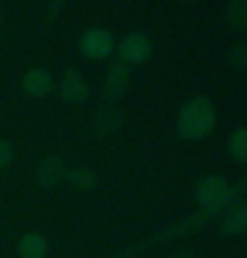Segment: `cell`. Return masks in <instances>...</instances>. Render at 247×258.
Wrapping results in <instances>:
<instances>
[{
	"label": "cell",
	"mask_w": 247,
	"mask_h": 258,
	"mask_svg": "<svg viewBox=\"0 0 247 258\" xmlns=\"http://www.w3.org/2000/svg\"><path fill=\"white\" fill-rule=\"evenodd\" d=\"M215 122H218V109H215L213 99L192 96L178 109L176 128L181 133V139H186V141H202L213 133Z\"/></svg>",
	"instance_id": "1"
},
{
	"label": "cell",
	"mask_w": 247,
	"mask_h": 258,
	"mask_svg": "<svg viewBox=\"0 0 247 258\" xmlns=\"http://www.w3.org/2000/svg\"><path fill=\"white\" fill-rule=\"evenodd\" d=\"M112 48H115V40H112V35L104 30V27H91V30H85L83 37H80V53L91 61L109 59Z\"/></svg>",
	"instance_id": "2"
},
{
	"label": "cell",
	"mask_w": 247,
	"mask_h": 258,
	"mask_svg": "<svg viewBox=\"0 0 247 258\" xmlns=\"http://www.w3.org/2000/svg\"><path fill=\"white\" fill-rule=\"evenodd\" d=\"M128 85H130V67L122 61H112L109 70L104 72V83H101L104 104H117L122 93L128 91Z\"/></svg>",
	"instance_id": "3"
},
{
	"label": "cell",
	"mask_w": 247,
	"mask_h": 258,
	"mask_svg": "<svg viewBox=\"0 0 247 258\" xmlns=\"http://www.w3.org/2000/svg\"><path fill=\"white\" fill-rule=\"evenodd\" d=\"M117 56H120V61L128 64V67L149 61V56H151L149 37L144 32H128V35H122V40L117 43Z\"/></svg>",
	"instance_id": "4"
},
{
	"label": "cell",
	"mask_w": 247,
	"mask_h": 258,
	"mask_svg": "<svg viewBox=\"0 0 247 258\" xmlns=\"http://www.w3.org/2000/svg\"><path fill=\"white\" fill-rule=\"evenodd\" d=\"M91 131L96 136H115L122 131V109L117 104H99L91 114Z\"/></svg>",
	"instance_id": "5"
},
{
	"label": "cell",
	"mask_w": 247,
	"mask_h": 258,
	"mask_svg": "<svg viewBox=\"0 0 247 258\" xmlns=\"http://www.w3.org/2000/svg\"><path fill=\"white\" fill-rule=\"evenodd\" d=\"M66 170H69L66 160L51 155V157H43L40 162H37L35 178H37V184H40L43 189H56L59 184H64V181H66Z\"/></svg>",
	"instance_id": "6"
},
{
	"label": "cell",
	"mask_w": 247,
	"mask_h": 258,
	"mask_svg": "<svg viewBox=\"0 0 247 258\" xmlns=\"http://www.w3.org/2000/svg\"><path fill=\"white\" fill-rule=\"evenodd\" d=\"M88 80L83 78V75L77 70H66L61 75V80H59V96L64 104H83V101H88Z\"/></svg>",
	"instance_id": "7"
},
{
	"label": "cell",
	"mask_w": 247,
	"mask_h": 258,
	"mask_svg": "<svg viewBox=\"0 0 247 258\" xmlns=\"http://www.w3.org/2000/svg\"><path fill=\"white\" fill-rule=\"evenodd\" d=\"M22 88H24L27 96L43 99V96H48V93L53 91V75L45 70V67H32V70L24 72Z\"/></svg>",
	"instance_id": "8"
},
{
	"label": "cell",
	"mask_w": 247,
	"mask_h": 258,
	"mask_svg": "<svg viewBox=\"0 0 247 258\" xmlns=\"http://www.w3.org/2000/svg\"><path fill=\"white\" fill-rule=\"evenodd\" d=\"M221 232L226 237H234V234H244L247 232V200L236 203L229 213L221 218Z\"/></svg>",
	"instance_id": "9"
},
{
	"label": "cell",
	"mask_w": 247,
	"mask_h": 258,
	"mask_svg": "<svg viewBox=\"0 0 247 258\" xmlns=\"http://www.w3.org/2000/svg\"><path fill=\"white\" fill-rule=\"evenodd\" d=\"M16 253H19V258H45L48 242H45V237L40 232H27L16 242Z\"/></svg>",
	"instance_id": "10"
},
{
	"label": "cell",
	"mask_w": 247,
	"mask_h": 258,
	"mask_svg": "<svg viewBox=\"0 0 247 258\" xmlns=\"http://www.w3.org/2000/svg\"><path fill=\"white\" fill-rule=\"evenodd\" d=\"M96 170L88 168V165H69V170H66V181L64 184H69L74 189H93L96 186Z\"/></svg>",
	"instance_id": "11"
},
{
	"label": "cell",
	"mask_w": 247,
	"mask_h": 258,
	"mask_svg": "<svg viewBox=\"0 0 247 258\" xmlns=\"http://www.w3.org/2000/svg\"><path fill=\"white\" fill-rule=\"evenodd\" d=\"M226 152L234 162H247V125L231 131L229 141H226Z\"/></svg>",
	"instance_id": "12"
},
{
	"label": "cell",
	"mask_w": 247,
	"mask_h": 258,
	"mask_svg": "<svg viewBox=\"0 0 247 258\" xmlns=\"http://www.w3.org/2000/svg\"><path fill=\"white\" fill-rule=\"evenodd\" d=\"M226 22H229L231 30H244L247 32V0H231V3H226Z\"/></svg>",
	"instance_id": "13"
},
{
	"label": "cell",
	"mask_w": 247,
	"mask_h": 258,
	"mask_svg": "<svg viewBox=\"0 0 247 258\" xmlns=\"http://www.w3.org/2000/svg\"><path fill=\"white\" fill-rule=\"evenodd\" d=\"M226 64L234 72H247V43H234L226 51Z\"/></svg>",
	"instance_id": "14"
},
{
	"label": "cell",
	"mask_w": 247,
	"mask_h": 258,
	"mask_svg": "<svg viewBox=\"0 0 247 258\" xmlns=\"http://www.w3.org/2000/svg\"><path fill=\"white\" fill-rule=\"evenodd\" d=\"M11 160H14V144L6 139H0V168L11 165Z\"/></svg>",
	"instance_id": "15"
},
{
	"label": "cell",
	"mask_w": 247,
	"mask_h": 258,
	"mask_svg": "<svg viewBox=\"0 0 247 258\" xmlns=\"http://www.w3.org/2000/svg\"><path fill=\"white\" fill-rule=\"evenodd\" d=\"M168 258H197V253L192 247H176V253H170Z\"/></svg>",
	"instance_id": "16"
},
{
	"label": "cell",
	"mask_w": 247,
	"mask_h": 258,
	"mask_svg": "<svg viewBox=\"0 0 247 258\" xmlns=\"http://www.w3.org/2000/svg\"><path fill=\"white\" fill-rule=\"evenodd\" d=\"M244 43H247V40H244Z\"/></svg>",
	"instance_id": "17"
}]
</instances>
